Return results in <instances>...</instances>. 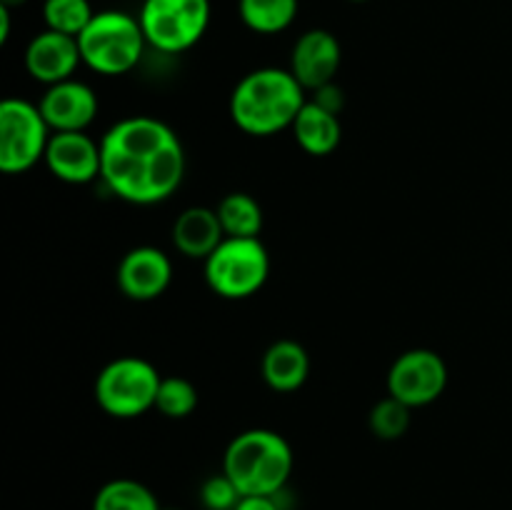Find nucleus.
<instances>
[{"mask_svg":"<svg viewBox=\"0 0 512 510\" xmlns=\"http://www.w3.org/2000/svg\"><path fill=\"white\" fill-rule=\"evenodd\" d=\"M198 400V388L188 378H183V375H168V378L160 380L155 410L170 420H183L195 413Z\"/></svg>","mask_w":512,"mask_h":510,"instance_id":"21","label":"nucleus"},{"mask_svg":"<svg viewBox=\"0 0 512 510\" xmlns=\"http://www.w3.org/2000/svg\"><path fill=\"white\" fill-rule=\"evenodd\" d=\"M83 65L100 75H125L140 63L148 40L140 20L123 10H100L78 35Z\"/></svg>","mask_w":512,"mask_h":510,"instance_id":"4","label":"nucleus"},{"mask_svg":"<svg viewBox=\"0 0 512 510\" xmlns=\"http://www.w3.org/2000/svg\"><path fill=\"white\" fill-rule=\"evenodd\" d=\"M28 0H0V5H8V8H20V5H25Z\"/></svg>","mask_w":512,"mask_h":510,"instance_id":"28","label":"nucleus"},{"mask_svg":"<svg viewBox=\"0 0 512 510\" xmlns=\"http://www.w3.org/2000/svg\"><path fill=\"white\" fill-rule=\"evenodd\" d=\"M260 375L275 393H295L310 375V355L298 340H275L260 360Z\"/></svg>","mask_w":512,"mask_h":510,"instance_id":"16","label":"nucleus"},{"mask_svg":"<svg viewBox=\"0 0 512 510\" xmlns=\"http://www.w3.org/2000/svg\"><path fill=\"white\" fill-rule=\"evenodd\" d=\"M173 245L190 260H208V255L225 240L218 210L193 205L185 208L173 223Z\"/></svg>","mask_w":512,"mask_h":510,"instance_id":"15","label":"nucleus"},{"mask_svg":"<svg viewBox=\"0 0 512 510\" xmlns=\"http://www.w3.org/2000/svg\"><path fill=\"white\" fill-rule=\"evenodd\" d=\"M445 388H448V365L435 350H405L388 370V395L408 408H425L435 403Z\"/></svg>","mask_w":512,"mask_h":510,"instance_id":"9","label":"nucleus"},{"mask_svg":"<svg viewBox=\"0 0 512 510\" xmlns=\"http://www.w3.org/2000/svg\"><path fill=\"white\" fill-rule=\"evenodd\" d=\"M173 280V263L168 253L155 245H138L120 258L118 288L135 303L160 298Z\"/></svg>","mask_w":512,"mask_h":510,"instance_id":"11","label":"nucleus"},{"mask_svg":"<svg viewBox=\"0 0 512 510\" xmlns=\"http://www.w3.org/2000/svg\"><path fill=\"white\" fill-rule=\"evenodd\" d=\"M235 510H283L280 495H243Z\"/></svg>","mask_w":512,"mask_h":510,"instance_id":"26","label":"nucleus"},{"mask_svg":"<svg viewBox=\"0 0 512 510\" xmlns=\"http://www.w3.org/2000/svg\"><path fill=\"white\" fill-rule=\"evenodd\" d=\"M308 103L303 85L285 68H258L243 75L230 95V118L243 133L268 138L293 128Z\"/></svg>","mask_w":512,"mask_h":510,"instance_id":"2","label":"nucleus"},{"mask_svg":"<svg viewBox=\"0 0 512 510\" xmlns=\"http://www.w3.org/2000/svg\"><path fill=\"white\" fill-rule=\"evenodd\" d=\"M353 3H365V0H353Z\"/></svg>","mask_w":512,"mask_h":510,"instance_id":"29","label":"nucleus"},{"mask_svg":"<svg viewBox=\"0 0 512 510\" xmlns=\"http://www.w3.org/2000/svg\"><path fill=\"white\" fill-rule=\"evenodd\" d=\"M203 268L215 295L245 300L268 283L270 255L260 238H225L208 260H203Z\"/></svg>","mask_w":512,"mask_h":510,"instance_id":"6","label":"nucleus"},{"mask_svg":"<svg viewBox=\"0 0 512 510\" xmlns=\"http://www.w3.org/2000/svg\"><path fill=\"white\" fill-rule=\"evenodd\" d=\"M140 28L150 48L185 53L200 43L210 25V0H143Z\"/></svg>","mask_w":512,"mask_h":510,"instance_id":"7","label":"nucleus"},{"mask_svg":"<svg viewBox=\"0 0 512 510\" xmlns=\"http://www.w3.org/2000/svg\"><path fill=\"white\" fill-rule=\"evenodd\" d=\"M53 133H78L88 130L98 115V95L88 83L70 78L45 88L38 103Z\"/></svg>","mask_w":512,"mask_h":510,"instance_id":"12","label":"nucleus"},{"mask_svg":"<svg viewBox=\"0 0 512 510\" xmlns=\"http://www.w3.org/2000/svg\"><path fill=\"white\" fill-rule=\"evenodd\" d=\"M240 498H243V493H240L238 485H235L223 470H220L218 475H210V478L200 485V500H203V505L208 510H235Z\"/></svg>","mask_w":512,"mask_h":510,"instance_id":"24","label":"nucleus"},{"mask_svg":"<svg viewBox=\"0 0 512 510\" xmlns=\"http://www.w3.org/2000/svg\"><path fill=\"white\" fill-rule=\"evenodd\" d=\"M410 410L405 403L395 400L393 395L378 400L370 410V430L380 440H398L410 428Z\"/></svg>","mask_w":512,"mask_h":510,"instance_id":"23","label":"nucleus"},{"mask_svg":"<svg viewBox=\"0 0 512 510\" xmlns=\"http://www.w3.org/2000/svg\"><path fill=\"white\" fill-rule=\"evenodd\" d=\"M80 63L83 55H80L78 38L48 28L35 35L25 48V70L45 88L73 78Z\"/></svg>","mask_w":512,"mask_h":510,"instance_id":"14","label":"nucleus"},{"mask_svg":"<svg viewBox=\"0 0 512 510\" xmlns=\"http://www.w3.org/2000/svg\"><path fill=\"white\" fill-rule=\"evenodd\" d=\"M10 15H13V8L0 5V43H8L10 38Z\"/></svg>","mask_w":512,"mask_h":510,"instance_id":"27","label":"nucleus"},{"mask_svg":"<svg viewBox=\"0 0 512 510\" xmlns=\"http://www.w3.org/2000/svg\"><path fill=\"white\" fill-rule=\"evenodd\" d=\"M238 13L253 33L275 35L293 25L298 0H238Z\"/></svg>","mask_w":512,"mask_h":510,"instance_id":"19","label":"nucleus"},{"mask_svg":"<svg viewBox=\"0 0 512 510\" xmlns=\"http://www.w3.org/2000/svg\"><path fill=\"white\" fill-rule=\"evenodd\" d=\"M295 143L305 150L308 155L323 158L330 155L343 140V125H340V115L330 113V110L320 108L318 103L308 98L303 110L298 113L293 123Z\"/></svg>","mask_w":512,"mask_h":510,"instance_id":"17","label":"nucleus"},{"mask_svg":"<svg viewBox=\"0 0 512 510\" xmlns=\"http://www.w3.org/2000/svg\"><path fill=\"white\" fill-rule=\"evenodd\" d=\"M340 63H343V48L340 40L330 30L313 28L305 30L293 45L290 53V73L295 75L305 93L323 88V85L335 83Z\"/></svg>","mask_w":512,"mask_h":510,"instance_id":"10","label":"nucleus"},{"mask_svg":"<svg viewBox=\"0 0 512 510\" xmlns=\"http://www.w3.org/2000/svg\"><path fill=\"white\" fill-rule=\"evenodd\" d=\"M43 163L63 183L85 185L100 178L103 155H100V143H95L85 130L53 133Z\"/></svg>","mask_w":512,"mask_h":510,"instance_id":"13","label":"nucleus"},{"mask_svg":"<svg viewBox=\"0 0 512 510\" xmlns=\"http://www.w3.org/2000/svg\"><path fill=\"white\" fill-rule=\"evenodd\" d=\"M53 130L38 105L23 98H5L0 105V170L8 175L28 173L45 160Z\"/></svg>","mask_w":512,"mask_h":510,"instance_id":"8","label":"nucleus"},{"mask_svg":"<svg viewBox=\"0 0 512 510\" xmlns=\"http://www.w3.org/2000/svg\"><path fill=\"white\" fill-rule=\"evenodd\" d=\"M93 15L95 13L88 0H45L43 3L45 28L73 35V38H78L88 28Z\"/></svg>","mask_w":512,"mask_h":510,"instance_id":"22","label":"nucleus"},{"mask_svg":"<svg viewBox=\"0 0 512 510\" xmlns=\"http://www.w3.org/2000/svg\"><path fill=\"white\" fill-rule=\"evenodd\" d=\"M160 373L138 355H123L105 365L95 378V400L110 418H140L155 408Z\"/></svg>","mask_w":512,"mask_h":510,"instance_id":"5","label":"nucleus"},{"mask_svg":"<svg viewBox=\"0 0 512 510\" xmlns=\"http://www.w3.org/2000/svg\"><path fill=\"white\" fill-rule=\"evenodd\" d=\"M310 100H313V103H318L320 108L330 110V113H335V115H340V110H343V105H345L343 88H338L335 83H328V85H323V88L313 90Z\"/></svg>","mask_w":512,"mask_h":510,"instance_id":"25","label":"nucleus"},{"mask_svg":"<svg viewBox=\"0 0 512 510\" xmlns=\"http://www.w3.org/2000/svg\"><path fill=\"white\" fill-rule=\"evenodd\" d=\"M100 155V180L125 203H163L185 178V150L178 133L153 115L118 120L100 140Z\"/></svg>","mask_w":512,"mask_h":510,"instance_id":"1","label":"nucleus"},{"mask_svg":"<svg viewBox=\"0 0 512 510\" xmlns=\"http://www.w3.org/2000/svg\"><path fill=\"white\" fill-rule=\"evenodd\" d=\"M215 210H218L225 238H260L265 215L253 195L228 193Z\"/></svg>","mask_w":512,"mask_h":510,"instance_id":"18","label":"nucleus"},{"mask_svg":"<svg viewBox=\"0 0 512 510\" xmlns=\"http://www.w3.org/2000/svg\"><path fill=\"white\" fill-rule=\"evenodd\" d=\"M93 510H163L153 490L133 478H115L100 485Z\"/></svg>","mask_w":512,"mask_h":510,"instance_id":"20","label":"nucleus"},{"mask_svg":"<svg viewBox=\"0 0 512 510\" xmlns=\"http://www.w3.org/2000/svg\"><path fill=\"white\" fill-rule=\"evenodd\" d=\"M293 448L280 433L250 428L235 435L223 455V473L243 495H280L293 475Z\"/></svg>","mask_w":512,"mask_h":510,"instance_id":"3","label":"nucleus"}]
</instances>
